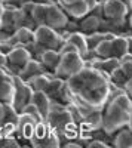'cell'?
<instances>
[{
  "mask_svg": "<svg viewBox=\"0 0 132 148\" xmlns=\"http://www.w3.org/2000/svg\"><path fill=\"white\" fill-rule=\"evenodd\" d=\"M67 88L71 99L85 120L92 110H102L109 102L111 82L104 71L94 67H85L67 80Z\"/></svg>",
  "mask_w": 132,
  "mask_h": 148,
  "instance_id": "1",
  "label": "cell"
},
{
  "mask_svg": "<svg viewBox=\"0 0 132 148\" xmlns=\"http://www.w3.org/2000/svg\"><path fill=\"white\" fill-rule=\"evenodd\" d=\"M132 113V99L123 92L113 99H109L102 108V130L110 136L128 126Z\"/></svg>",
  "mask_w": 132,
  "mask_h": 148,
  "instance_id": "2",
  "label": "cell"
},
{
  "mask_svg": "<svg viewBox=\"0 0 132 148\" xmlns=\"http://www.w3.org/2000/svg\"><path fill=\"white\" fill-rule=\"evenodd\" d=\"M85 68V59L79 52H67L61 53V59L54 71V74L59 79L68 80L70 77L76 76Z\"/></svg>",
  "mask_w": 132,
  "mask_h": 148,
  "instance_id": "3",
  "label": "cell"
},
{
  "mask_svg": "<svg viewBox=\"0 0 132 148\" xmlns=\"http://www.w3.org/2000/svg\"><path fill=\"white\" fill-rule=\"evenodd\" d=\"M46 123L49 125L54 130L58 132L59 136H63L64 130L67 129L68 125L74 123L73 117H71L70 111L67 110V107L58 101H52V105H51V113L46 119Z\"/></svg>",
  "mask_w": 132,
  "mask_h": 148,
  "instance_id": "4",
  "label": "cell"
},
{
  "mask_svg": "<svg viewBox=\"0 0 132 148\" xmlns=\"http://www.w3.org/2000/svg\"><path fill=\"white\" fill-rule=\"evenodd\" d=\"M36 43H39L45 49H58L64 43V39L61 37V33L47 27V25H39L34 28Z\"/></svg>",
  "mask_w": 132,
  "mask_h": 148,
  "instance_id": "5",
  "label": "cell"
},
{
  "mask_svg": "<svg viewBox=\"0 0 132 148\" xmlns=\"http://www.w3.org/2000/svg\"><path fill=\"white\" fill-rule=\"evenodd\" d=\"M68 21H70L68 15L65 14V10L59 6L58 2H54L51 5H47L45 25H47V27H51V28L61 33L63 30H65Z\"/></svg>",
  "mask_w": 132,
  "mask_h": 148,
  "instance_id": "6",
  "label": "cell"
},
{
  "mask_svg": "<svg viewBox=\"0 0 132 148\" xmlns=\"http://www.w3.org/2000/svg\"><path fill=\"white\" fill-rule=\"evenodd\" d=\"M14 82H15V96H14V102H12V105L15 107V110L18 111V113H21V110L27 104L31 102L34 90H33V88L27 82H24L18 76V74H14Z\"/></svg>",
  "mask_w": 132,
  "mask_h": 148,
  "instance_id": "7",
  "label": "cell"
},
{
  "mask_svg": "<svg viewBox=\"0 0 132 148\" xmlns=\"http://www.w3.org/2000/svg\"><path fill=\"white\" fill-rule=\"evenodd\" d=\"M31 58H33V55L28 51V47L15 46L8 52V65H6V68L12 74H18L21 71V68L25 65Z\"/></svg>",
  "mask_w": 132,
  "mask_h": 148,
  "instance_id": "8",
  "label": "cell"
},
{
  "mask_svg": "<svg viewBox=\"0 0 132 148\" xmlns=\"http://www.w3.org/2000/svg\"><path fill=\"white\" fill-rule=\"evenodd\" d=\"M15 96V82L14 74L6 67L0 68V101L3 104H12Z\"/></svg>",
  "mask_w": 132,
  "mask_h": 148,
  "instance_id": "9",
  "label": "cell"
},
{
  "mask_svg": "<svg viewBox=\"0 0 132 148\" xmlns=\"http://www.w3.org/2000/svg\"><path fill=\"white\" fill-rule=\"evenodd\" d=\"M42 73H49V71L45 68V65L40 62L39 59L31 58L28 62L21 68V71L18 73V76H19L24 82H28L31 77L37 76V74H42Z\"/></svg>",
  "mask_w": 132,
  "mask_h": 148,
  "instance_id": "10",
  "label": "cell"
},
{
  "mask_svg": "<svg viewBox=\"0 0 132 148\" xmlns=\"http://www.w3.org/2000/svg\"><path fill=\"white\" fill-rule=\"evenodd\" d=\"M31 102L39 108V111H40V114H42L43 120L46 121L47 116H49V113H51V105H52L51 96L47 95L45 90H34Z\"/></svg>",
  "mask_w": 132,
  "mask_h": 148,
  "instance_id": "11",
  "label": "cell"
},
{
  "mask_svg": "<svg viewBox=\"0 0 132 148\" xmlns=\"http://www.w3.org/2000/svg\"><path fill=\"white\" fill-rule=\"evenodd\" d=\"M30 144L33 147H39V148H56L61 145V136L58 135L56 130H54L51 127L49 132L42 139H33V141H30Z\"/></svg>",
  "mask_w": 132,
  "mask_h": 148,
  "instance_id": "12",
  "label": "cell"
},
{
  "mask_svg": "<svg viewBox=\"0 0 132 148\" xmlns=\"http://www.w3.org/2000/svg\"><path fill=\"white\" fill-rule=\"evenodd\" d=\"M61 8L65 10V14L68 15V18L76 19V21H80L82 18H85L86 15L91 14V8L88 6L86 0L85 2H80V3H74V5H65V6H61Z\"/></svg>",
  "mask_w": 132,
  "mask_h": 148,
  "instance_id": "13",
  "label": "cell"
},
{
  "mask_svg": "<svg viewBox=\"0 0 132 148\" xmlns=\"http://www.w3.org/2000/svg\"><path fill=\"white\" fill-rule=\"evenodd\" d=\"M59 59H61V53H59V51H56V49H46V51L42 53L40 56V62L45 65V68L47 71L54 73Z\"/></svg>",
  "mask_w": 132,
  "mask_h": 148,
  "instance_id": "14",
  "label": "cell"
},
{
  "mask_svg": "<svg viewBox=\"0 0 132 148\" xmlns=\"http://www.w3.org/2000/svg\"><path fill=\"white\" fill-rule=\"evenodd\" d=\"M111 52L113 56L120 59L125 53L129 52V40H128V36L120 34V36H116L111 39Z\"/></svg>",
  "mask_w": 132,
  "mask_h": 148,
  "instance_id": "15",
  "label": "cell"
},
{
  "mask_svg": "<svg viewBox=\"0 0 132 148\" xmlns=\"http://www.w3.org/2000/svg\"><path fill=\"white\" fill-rule=\"evenodd\" d=\"M114 147L117 148H131L132 147V130L125 126L120 130H117L113 136V142Z\"/></svg>",
  "mask_w": 132,
  "mask_h": 148,
  "instance_id": "16",
  "label": "cell"
},
{
  "mask_svg": "<svg viewBox=\"0 0 132 148\" xmlns=\"http://www.w3.org/2000/svg\"><path fill=\"white\" fill-rule=\"evenodd\" d=\"M80 24V31L85 33V34H91V33H95L101 28V18L97 16V15H86L85 18H82L79 21Z\"/></svg>",
  "mask_w": 132,
  "mask_h": 148,
  "instance_id": "17",
  "label": "cell"
},
{
  "mask_svg": "<svg viewBox=\"0 0 132 148\" xmlns=\"http://www.w3.org/2000/svg\"><path fill=\"white\" fill-rule=\"evenodd\" d=\"M15 39L18 42L16 46H24V47H28L36 42V36H34V30L30 27H19L15 33Z\"/></svg>",
  "mask_w": 132,
  "mask_h": 148,
  "instance_id": "18",
  "label": "cell"
},
{
  "mask_svg": "<svg viewBox=\"0 0 132 148\" xmlns=\"http://www.w3.org/2000/svg\"><path fill=\"white\" fill-rule=\"evenodd\" d=\"M67 42L70 43H73L76 47H77V51L79 53L85 58L89 52V47H88V40H86V34L85 33H82V31H76V33H71L68 36V39Z\"/></svg>",
  "mask_w": 132,
  "mask_h": 148,
  "instance_id": "19",
  "label": "cell"
},
{
  "mask_svg": "<svg viewBox=\"0 0 132 148\" xmlns=\"http://www.w3.org/2000/svg\"><path fill=\"white\" fill-rule=\"evenodd\" d=\"M82 123H85L92 132L102 129V110H92Z\"/></svg>",
  "mask_w": 132,
  "mask_h": 148,
  "instance_id": "20",
  "label": "cell"
},
{
  "mask_svg": "<svg viewBox=\"0 0 132 148\" xmlns=\"http://www.w3.org/2000/svg\"><path fill=\"white\" fill-rule=\"evenodd\" d=\"M52 76H54V73H42V74L31 77L27 83L33 88V90H45Z\"/></svg>",
  "mask_w": 132,
  "mask_h": 148,
  "instance_id": "21",
  "label": "cell"
},
{
  "mask_svg": "<svg viewBox=\"0 0 132 148\" xmlns=\"http://www.w3.org/2000/svg\"><path fill=\"white\" fill-rule=\"evenodd\" d=\"M122 65V62H120V59L119 58H116V56H110V58H105V59H102V62H101V71H104L107 76L110 77V74L114 71V70H117L119 67Z\"/></svg>",
  "mask_w": 132,
  "mask_h": 148,
  "instance_id": "22",
  "label": "cell"
},
{
  "mask_svg": "<svg viewBox=\"0 0 132 148\" xmlns=\"http://www.w3.org/2000/svg\"><path fill=\"white\" fill-rule=\"evenodd\" d=\"M46 9L47 5H36L33 9V21L36 24V27L45 25V19H46Z\"/></svg>",
  "mask_w": 132,
  "mask_h": 148,
  "instance_id": "23",
  "label": "cell"
},
{
  "mask_svg": "<svg viewBox=\"0 0 132 148\" xmlns=\"http://www.w3.org/2000/svg\"><path fill=\"white\" fill-rule=\"evenodd\" d=\"M94 51H95V53H97L100 58H102V59L113 56V52H111V40H109V39L102 40L97 47L94 49Z\"/></svg>",
  "mask_w": 132,
  "mask_h": 148,
  "instance_id": "24",
  "label": "cell"
},
{
  "mask_svg": "<svg viewBox=\"0 0 132 148\" xmlns=\"http://www.w3.org/2000/svg\"><path fill=\"white\" fill-rule=\"evenodd\" d=\"M110 82H111V84L117 86V88H123L125 86V83L128 82V77H126V74L123 73L122 67H119L117 70H114L110 74Z\"/></svg>",
  "mask_w": 132,
  "mask_h": 148,
  "instance_id": "25",
  "label": "cell"
},
{
  "mask_svg": "<svg viewBox=\"0 0 132 148\" xmlns=\"http://www.w3.org/2000/svg\"><path fill=\"white\" fill-rule=\"evenodd\" d=\"M21 113H27V114L33 116L36 120H37V123H40V121H45V120H43V117H42V114H40V111H39V108L36 107L33 102L27 104L25 107H24V108L21 110Z\"/></svg>",
  "mask_w": 132,
  "mask_h": 148,
  "instance_id": "26",
  "label": "cell"
},
{
  "mask_svg": "<svg viewBox=\"0 0 132 148\" xmlns=\"http://www.w3.org/2000/svg\"><path fill=\"white\" fill-rule=\"evenodd\" d=\"M19 142L15 139V136H3L0 139V147H18Z\"/></svg>",
  "mask_w": 132,
  "mask_h": 148,
  "instance_id": "27",
  "label": "cell"
},
{
  "mask_svg": "<svg viewBox=\"0 0 132 148\" xmlns=\"http://www.w3.org/2000/svg\"><path fill=\"white\" fill-rule=\"evenodd\" d=\"M31 2V0H5V5L8 8H15V9H21L25 3Z\"/></svg>",
  "mask_w": 132,
  "mask_h": 148,
  "instance_id": "28",
  "label": "cell"
},
{
  "mask_svg": "<svg viewBox=\"0 0 132 148\" xmlns=\"http://www.w3.org/2000/svg\"><path fill=\"white\" fill-rule=\"evenodd\" d=\"M58 51H59V53H67V52H79V51H77V47H76L73 43L67 42V40H65V42L61 45V47H59Z\"/></svg>",
  "mask_w": 132,
  "mask_h": 148,
  "instance_id": "29",
  "label": "cell"
},
{
  "mask_svg": "<svg viewBox=\"0 0 132 148\" xmlns=\"http://www.w3.org/2000/svg\"><path fill=\"white\" fill-rule=\"evenodd\" d=\"M109 145H110L109 142H105V141H102V139H100V138H92V139L86 144L88 148H95V147H102V148H105V147H109Z\"/></svg>",
  "mask_w": 132,
  "mask_h": 148,
  "instance_id": "30",
  "label": "cell"
},
{
  "mask_svg": "<svg viewBox=\"0 0 132 148\" xmlns=\"http://www.w3.org/2000/svg\"><path fill=\"white\" fill-rule=\"evenodd\" d=\"M120 67H122L123 73L126 74V77H128V79H132V59L122 62V65H120Z\"/></svg>",
  "mask_w": 132,
  "mask_h": 148,
  "instance_id": "31",
  "label": "cell"
},
{
  "mask_svg": "<svg viewBox=\"0 0 132 148\" xmlns=\"http://www.w3.org/2000/svg\"><path fill=\"white\" fill-rule=\"evenodd\" d=\"M123 90H125V93L132 99V79H128V82H126L125 86H123Z\"/></svg>",
  "mask_w": 132,
  "mask_h": 148,
  "instance_id": "32",
  "label": "cell"
},
{
  "mask_svg": "<svg viewBox=\"0 0 132 148\" xmlns=\"http://www.w3.org/2000/svg\"><path fill=\"white\" fill-rule=\"evenodd\" d=\"M8 65V55L0 51V68H5Z\"/></svg>",
  "mask_w": 132,
  "mask_h": 148,
  "instance_id": "33",
  "label": "cell"
},
{
  "mask_svg": "<svg viewBox=\"0 0 132 148\" xmlns=\"http://www.w3.org/2000/svg\"><path fill=\"white\" fill-rule=\"evenodd\" d=\"M5 114H6V104L0 101V125L5 121Z\"/></svg>",
  "mask_w": 132,
  "mask_h": 148,
  "instance_id": "34",
  "label": "cell"
},
{
  "mask_svg": "<svg viewBox=\"0 0 132 148\" xmlns=\"http://www.w3.org/2000/svg\"><path fill=\"white\" fill-rule=\"evenodd\" d=\"M56 2L61 5V6H65V5H74V3H80V2H85V0H56Z\"/></svg>",
  "mask_w": 132,
  "mask_h": 148,
  "instance_id": "35",
  "label": "cell"
},
{
  "mask_svg": "<svg viewBox=\"0 0 132 148\" xmlns=\"http://www.w3.org/2000/svg\"><path fill=\"white\" fill-rule=\"evenodd\" d=\"M31 2L36 5H51V3L56 2V0H31Z\"/></svg>",
  "mask_w": 132,
  "mask_h": 148,
  "instance_id": "36",
  "label": "cell"
},
{
  "mask_svg": "<svg viewBox=\"0 0 132 148\" xmlns=\"http://www.w3.org/2000/svg\"><path fill=\"white\" fill-rule=\"evenodd\" d=\"M120 2L129 9V14H131V10H132V0H120Z\"/></svg>",
  "mask_w": 132,
  "mask_h": 148,
  "instance_id": "37",
  "label": "cell"
},
{
  "mask_svg": "<svg viewBox=\"0 0 132 148\" xmlns=\"http://www.w3.org/2000/svg\"><path fill=\"white\" fill-rule=\"evenodd\" d=\"M98 2H100V0H86V3H88V6L91 8V10L95 8V5H97Z\"/></svg>",
  "mask_w": 132,
  "mask_h": 148,
  "instance_id": "38",
  "label": "cell"
},
{
  "mask_svg": "<svg viewBox=\"0 0 132 148\" xmlns=\"http://www.w3.org/2000/svg\"><path fill=\"white\" fill-rule=\"evenodd\" d=\"M6 9V5H5V0H0V16L3 15V12Z\"/></svg>",
  "mask_w": 132,
  "mask_h": 148,
  "instance_id": "39",
  "label": "cell"
},
{
  "mask_svg": "<svg viewBox=\"0 0 132 148\" xmlns=\"http://www.w3.org/2000/svg\"><path fill=\"white\" fill-rule=\"evenodd\" d=\"M128 24H129V30H132V10H131V14L128 16Z\"/></svg>",
  "mask_w": 132,
  "mask_h": 148,
  "instance_id": "40",
  "label": "cell"
},
{
  "mask_svg": "<svg viewBox=\"0 0 132 148\" xmlns=\"http://www.w3.org/2000/svg\"><path fill=\"white\" fill-rule=\"evenodd\" d=\"M128 127L132 130V113H131V117H129V121H128Z\"/></svg>",
  "mask_w": 132,
  "mask_h": 148,
  "instance_id": "41",
  "label": "cell"
},
{
  "mask_svg": "<svg viewBox=\"0 0 132 148\" xmlns=\"http://www.w3.org/2000/svg\"><path fill=\"white\" fill-rule=\"evenodd\" d=\"M3 138V135H2V130H0V139H2Z\"/></svg>",
  "mask_w": 132,
  "mask_h": 148,
  "instance_id": "42",
  "label": "cell"
}]
</instances>
